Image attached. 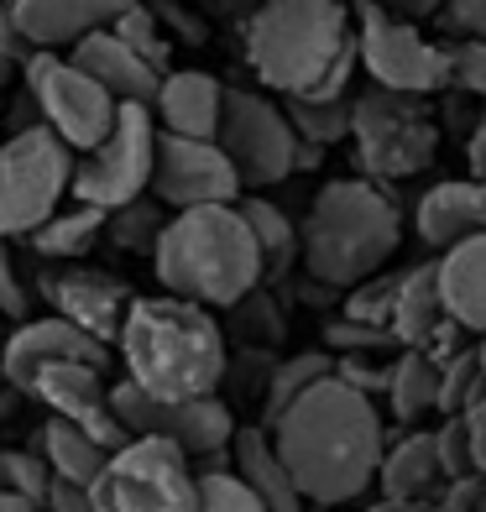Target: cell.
<instances>
[{
    "mask_svg": "<svg viewBox=\"0 0 486 512\" xmlns=\"http://www.w3.org/2000/svg\"><path fill=\"white\" fill-rule=\"evenodd\" d=\"M220 110H225V84L204 68H173L157 84L152 100V121L162 136H189V142H215L220 131Z\"/></svg>",
    "mask_w": 486,
    "mask_h": 512,
    "instance_id": "21",
    "label": "cell"
},
{
    "mask_svg": "<svg viewBox=\"0 0 486 512\" xmlns=\"http://www.w3.org/2000/svg\"><path fill=\"white\" fill-rule=\"evenodd\" d=\"M0 314L27 324V288H21V277H16V262H11L6 241H0Z\"/></svg>",
    "mask_w": 486,
    "mask_h": 512,
    "instance_id": "42",
    "label": "cell"
},
{
    "mask_svg": "<svg viewBox=\"0 0 486 512\" xmlns=\"http://www.w3.org/2000/svg\"><path fill=\"white\" fill-rule=\"evenodd\" d=\"M53 361H79V366L105 371L110 366V351H105V345H95L89 335H79L74 324H63L58 314H42V319L16 324V330L6 335V345H0V371H6V382L21 387V392H27L37 371L53 366Z\"/></svg>",
    "mask_w": 486,
    "mask_h": 512,
    "instance_id": "17",
    "label": "cell"
},
{
    "mask_svg": "<svg viewBox=\"0 0 486 512\" xmlns=\"http://www.w3.org/2000/svg\"><path fill=\"white\" fill-rule=\"evenodd\" d=\"M115 345H121L126 382L157 403L215 398V387L225 382V366H230L220 319L168 293L131 298Z\"/></svg>",
    "mask_w": 486,
    "mask_h": 512,
    "instance_id": "3",
    "label": "cell"
},
{
    "mask_svg": "<svg viewBox=\"0 0 486 512\" xmlns=\"http://www.w3.org/2000/svg\"><path fill=\"white\" fill-rule=\"evenodd\" d=\"M450 84L486 105V37L481 42H450Z\"/></svg>",
    "mask_w": 486,
    "mask_h": 512,
    "instance_id": "39",
    "label": "cell"
},
{
    "mask_svg": "<svg viewBox=\"0 0 486 512\" xmlns=\"http://www.w3.org/2000/svg\"><path fill=\"white\" fill-rule=\"evenodd\" d=\"M131 288L126 283H115V277L105 272H58L48 277V304L63 324H74L79 335H89L95 345H115V335H121V324H126V309H131Z\"/></svg>",
    "mask_w": 486,
    "mask_h": 512,
    "instance_id": "18",
    "label": "cell"
},
{
    "mask_svg": "<svg viewBox=\"0 0 486 512\" xmlns=\"http://www.w3.org/2000/svg\"><path fill=\"white\" fill-rule=\"evenodd\" d=\"M48 486H53V476L37 450H0V497H21V502L42 507Z\"/></svg>",
    "mask_w": 486,
    "mask_h": 512,
    "instance_id": "36",
    "label": "cell"
},
{
    "mask_svg": "<svg viewBox=\"0 0 486 512\" xmlns=\"http://www.w3.org/2000/svg\"><path fill=\"white\" fill-rule=\"evenodd\" d=\"M387 413L403 424V434L419 424L424 413L439 408V361H429L424 351H398L387 371Z\"/></svg>",
    "mask_w": 486,
    "mask_h": 512,
    "instance_id": "27",
    "label": "cell"
},
{
    "mask_svg": "<svg viewBox=\"0 0 486 512\" xmlns=\"http://www.w3.org/2000/svg\"><path fill=\"white\" fill-rule=\"evenodd\" d=\"M162 209H215V204H241V178L230 157L215 142H189V136H162L157 131V157H152V189Z\"/></svg>",
    "mask_w": 486,
    "mask_h": 512,
    "instance_id": "14",
    "label": "cell"
},
{
    "mask_svg": "<svg viewBox=\"0 0 486 512\" xmlns=\"http://www.w3.org/2000/svg\"><path fill=\"white\" fill-rule=\"evenodd\" d=\"M351 27H356L361 68L372 74L377 89H387V95H413V100L450 89V48L429 42L419 27L387 16L372 0L351 6Z\"/></svg>",
    "mask_w": 486,
    "mask_h": 512,
    "instance_id": "11",
    "label": "cell"
},
{
    "mask_svg": "<svg viewBox=\"0 0 486 512\" xmlns=\"http://www.w3.org/2000/svg\"><path fill=\"white\" fill-rule=\"evenodd\" d=\"M486 392V371H481V356L476 345H466L460 356H450L439 366V418H466L476 408V398Z\"/></svg>",
    "mask_w": 486,
    "mask_h": 512,
    "instance_id": "32",
    "label": "cell"
},
{
    "mask_svg": "<svg viewBox=\"0 0 486 512\" xmlns=\"http://www.w3.org/2000/svg\"><path fill=\"white\" fill-rule=\"evenodd\" d=\"M356 512H403V507H392V502L377 497V502H366V507H356Z\"/></svg>",
    "mask_w": 486,
    "mask_h": 512,
    "instance_id": "49",
    "label": "cell"
},
{
    "mask_svg": "<svg viewBox=\"0 0 486 512\" xmlns=\"http://www.w3.org/2000/svg\"><path fill=\"white\" fill-rule=\"evenodd\" d=\"M466 168H471V178L476 183H486V115L471 126V136H466Z\"/></svg>",
    "mask_w": 486,
    "mask_h": 512,
    "instance_id": "47",
    "label": "cell"
},
{
    "mask_svg": "<svg viewBox=\"0 0 486 512\" xmlns=\"http://www.w3.org/2000/svg\"><path fill=\"white\" fill-rule=\"evenodd\" d=\"M0 58H6L11 68H27V63L37 58V48L16 32V21H11V11H6V6H0Z\"/></svg>",
    "mask_w": 486,
    "mask_h": 512,
    "instance_id": "44",
    "label": "cell"
},
{
    "mask_svg": "<svg viewBox=\"0 0 486 512\" xmlns=\"http://www.w3.org/2000/svg\"><path fill=\"white\" fill-rule=\"evenodd\" d=\"M110 32L121 37L126 48H131L136 58H142V63H152V68H157L162 79L173 74V63H168V37H162L157 16H152V11L142 6V0H131V6H126L121 16H115V27H110Z\"/></svg>",
    "mask_w": 486,
    "mask_h": 512,
    "instance_id": "34",
    "label": "cell"
},
{
    "mask_svg": "<svg viewBox=\"0 0 486 512\" xmlns=\"http://www.w3.org/2000/svg\"><path fill=\"white\" fill-rule=\"evenodd\" d=\"M241 220L257 241V256H262V277H283L293 262H298V225L288 220V209H277L272 199L262 194H241Z\"/></svg>",
    "mask_w": 486,
    "mask_h": 512,
    "instance_id": "28",
    "label": "cell"
},
{
    "mask_svg": "<svg viewBox=\"0 0 486 512\" xmlns=\"http://www.w3.org/2000/svg\"><path fill=\"white\" fill-rule=\"evenodd\" d=\"M21 79H27V100L37 105V126H48L74 157L95 152L110 136L121 105H115L89 74H79L63 53H37L21 68Z\"/></svg>",
    "mask_w": 486,
    "mask_h": 512,
    "instance_id": "12",
    "label": "cell"
},
{
    "mask_svg": "<svg viewBox=\"0 0 486 512\" xmlns=\"http://www.w3.org/2000/svg\"><path fill=\"white\" fill-rule=\"evenodd\" d=\"M37 455L48 465L53 481H68V486H95L110 450H100L89 434H79L74 424H63V418H48V424L37 429Z\"/></svg>",
    "mask_w": 486,
    "mask_h": 512,
    "instance_id": "26",
    "label": "cell"
},
{
    "mask_svg": "<svg viewBox=\"0 0 486 512\" xmlns=\"http://www.w3.org/2000/svg\"><path fill=\"white\" fill-rule=\"evenodd\" d=\"M372 6H382L387 16H398V21H408V27H419V21L439 16L445 0H372Z\"/></svg>",
    "mask_w": 486,
    "mask_h": 512,
    "instance_id": "45",
    "label": "cell"
},
{
    "mask_svg": "<svg viewBox=\"0 0 486 512\" xmlns=\"http://www.w3.org/2000/svg\"><path fill=\"white\" fill-rule=\"evenodd\" d=\"M387 335L398 340V351H424L439 366L466 351V330L445 314V298H439V256H434V262H413V267L398 272Z\"/></svg>",
    "mask_w": 486,
    "mask_h": 512,
    "instance_id": "15",
    "label": "cell"
},
{
    "mask_svg": "<svg viewBox=\"0 0 486 512\" xmlns=\"http://www.w3.org/2000/svg\"><path fill=\"white\" fill-rule=\"evenodd\" d=\"M63 58L74 63L79 74L95 79L115 105H142V110H152L162 74H157L152 63L136 58V53L126 48V42L115 37V32H95V37H84V42H74V48H68Z\"/></svg>",
    "mask_w": 486,
    "mask_h": 512,
    "instance_id": "22",
    "label": "cell"
},
{
    "mask_svg": "<svg viewBox=\"0 0 486 512\" xmlns=\"http://www.w3.org/2000/svg\"><path fill=\"white\" fill-rule=\"evenodd\" d=\"M267 434L304 507H351L377 486L387 450L382 408L340 377L304 392Z\"/></svg>",
    "mask_w": 486,
    "mask_h": 512,
    "instance_id": "1",
    "label": "cell"
},
{
    "mask_svg": "<svg viewBox=\"0 0 486 512\" xmlns=\"http://www.w3.org/2000/svg\"><path fill=\"white\" fill-rule=\"evenodd\" d=\"M74 183V152L48 126H27L0 142V241L42 230Z\"/></svg>",
    "mask_w": 486,
    "mask_h": 512,
    "instance_id": "7",
    "label": "cell"
},
{
    "mask_svg": "<svg viewBox=\"0 0 486 512\" xmlns=\"http://www.w3.org/2000/svg\"><path fill=\"white\" fill-rule=\"evenodd\" d=\"M419 241L429 251H455L476 236H486V183L476 178H445L419 199Z\"/></svg>",
    "mask_w": 486,
    "mask_h": 512,
    "instance_id": "23",
    "label": "cell"
},
{
    "mask_svg": "<svg viewBox=\"0 0 486 512\" xmlns=\"http://www.w3.org/2000/svg\"><path fill=\"white\" fill-rule=\"evenodd\" d=\"M100 236H105V215L74 204V209H63V215H53L42 230H32L27 241H32L37 256H48V262H74V256H84Z\"/></svg>",
    "mask_w": 486,
    "mask_h": 512,
    "instance_id": "30",
    "label": "cell"
},
{
    "mask_svg": "<svg viewBox=\"0 0 486 512\" xmlns=\"http://www.w3.org/2000/svg\"><path fill=\"white\" fill-rule=\"evenodd\" d=\"M89 497L100 512H199V471L162 439H126Z\"/></svg>",
    "mask_w": 486,
    "mask_h": 512,
    "instance_id": "8",
    "label": "cell"
},
{
    "mask_svg": "<svg viewBox=\"0 0 486 512\" xmlns=\"http://www.w3.org/2000/svg\"><path fill=\"white\" fill-rule=\"evenodd\" d=\"M152 272L168 298H183V304H199L215 314V309H236L246 293H257L262 256L241 209L215 204V209H183V215L162 225Z\"/></svg>",
    "mask_w": 486,
    "mask_h": 512,
    "instance_id": "5",
    "label": "cell"
},
{
    "mask_svg": "<svg viewBox=\"0 0 486 512\" xmlns=\"http://www.w3.org/2000/svg\"><path fill=\"white\" fill-rule=\"evenodd\" d=\"M439 298L466 335H486V236L439 256Z\"/></svg>",
    "mask_w": 486,
    "mask_h": 512,
    "instance_id": "25",
    "label": "cell"
},
{
    "mask_svg": "<svg viewBox=\"0 0 486 512\" xmlns=\"http://www.w3.org/2000/svg\"><path fill=\"white\" fill-rule=\"evenodd\" d=\"M162 225H168V209L147 194V199H136L126 209H115V215H105V236L121 251H147L152 256L157 241H162Z\"/></svg>",
    "mask_w": 486,
    "mask_h": 512,
    "instance_id": "33",
    "label": "cell"
},
{
    "mask_svg": "<svg viewBox=\"0 0 486 512\" xmlns=\"http://www.w3.org/2000/svg\"><path fill=\"white\" fill-rule=\"evenodd\" d=\"M42 512H100L89 486H68V481H53L48 497H42Z\"/></svg>",
    "mask_w": 486,
    "mask_h": 512,
    "instance_id": "43",
    "label": "cell"
},
{
    "mask_svg": "<svg viewBox=\"0 0 486 512\" xmlns=\"http://www.w3.org/2000/svg\"><path fill=\"white\" fill-rule=\"evenodd\" d=\"M330 377H335V356L330 351H298L288 361H277L267 387H262V429H272L277 418L304 398V392H314L319 382H330Z\"/></svg>",
    "mask_w": 486,
    "mask_h": 512,
    "instance_id": "29",
    "label": "cell"
},
{
    "mask_svg": "<svg viewBox=\"0 0 486 512\" xmlns=\"http://www.w3.org/2000/svg\"><path fill=\"white\" fill-rule=\"evenodd\" d=\"M351 152L356 168L387 189L392 178H413L439 157V126L424 100L387 95L372 84L351 95Z\"/></svg>",
    "mask_w": 486,
    "mask_h": 512,
    "instance_id": "6",
    "label": "cell"
},
{
    "mask_svg": "<svg viewBox=\"0 0 486 512\" xmlns=\"http://www.w3.org/2000/svg\"><path fill=\"white\" fill-rule=\"evenodd\" d=\"M215 147L230 157L241 189H272V183L293 178V152L298 136L288 126V115L277 100L257 95V89H225L220 131Z\"/></svg>",
    "mask_w": 486,
    "mask_h": 512,
    "instance_id": "13",
    "label": "cell"
},
{
    "mask_svg": "<svg viewBox=\"0 0 486 512\" xmlns=\"http://www.w3.org/2000/svg\"><path fill=\"white\" fill-rule=\"evenodd\" d=\"M27 398H37L53 418L74 424L79 434H89L110 455L126 445V429H121V418H115V408H110V382H105V371H95V366H79V361L42 366L32 377V387H27Z\"/></svg>",
    "mask_w": 486,
    "mask_h": 512,
    "instance_id": "16",
    "label": "cell"
},
{
    "mask_svg": "<svg viewBox=\"0 0 486 512\" xmlns=\"http://www.w3.org/2000/svg\"><path fill=\"white\" fill-rule=\"evenodd\" d=\"M392 293H398V272H377V277H366V283H356L351 293H345V309H340V319L366 324V330H382V335H387V319H392Z\"/></svg>",
    "mask_w": 486,
    "mask_h": 512,
    "instance_id": "35",
    "label": "cell"
},
{
    "mask_svg": "<svg viewBox=\"0 0 486 512\" xmlns=\"http://www.w3.org/2000/svg\"><path fill=\"white\" fill-rule=\"evenodd\" d=\"M199 512H262V502L230 471H199Z\"/></svg>",
    "mask_w": 486,
    "mask_h": 512,
    "instance_id": "38",
    "label": "cell"
},
{
    "mask_svg": "<svg viewBox=\"0 0 486 512\" xmlns=\"http://www.w3.org/2000/svg\"><path fill=\"white\" fill-rule=\"evenodd\" d=\"M225 471L262 502V512H304V497H298L293 476L283 471V460H277V450H272V434H267L262 424L236 429Z\"/></svg>",
    "mask_w": 486,
    "mask_h": 512,
    "instance_id": "24",
    "label": "cell"
},
{
    "mask_svg": "<svg viewBox=\"0 0 486 512\" xmlns=\"http://www.w3.org/2000/svg\"><path fill=\"white\" fill-rule=\"evenodd\" d=\"M110 408L121 418L126 439H162L178 455L194 460V471H225L220 455H230L236 439V413L220 398H199V403H157L147 392H136L131 382L110 387Z\"/></svg>",
    "mask_w": 486,
    "mask_h": 512,
    "instance_id": "10",
    "label": "cell"
},
{
    "mask_svg": "<svg viewBox=\"0 0 486 512\" xmlns=\"http://www.w3.org/2000/svg\"><path fill=\"white\" fill-rule=\"evenodd\" d=\"M0 512H42L37 502H21V497H0Z\"/></svg>",
    "mask_w": 486,
    "mask_h": 512,
    "instance_id": "48",
    "label": "cell"
},
{
    "mask_svg": "<svg viewBox=\"0 0 486 512\" xmlns=\"http://www.w3.org/2000/svg\"><path fill=\"white\" fill-rule=\"evenodd\" d=\"M152 157H157V121H152V110L121 105L105 142L95 152L74 157V183H68V194H74V204H84V209L115 215V209L147 199V189H152Z\"/></svg>",
    "mask_w": 486,
    "mask_h": 512,
    "instance_id": "9",
    "label": "cell"
},
{
    "mask_svg": "<svg viewBox=\"0 0 486 512\" xmlns=\"http://www.w3.org/2000/svg\"><path fill=\"white\" fill-rule=\"evenodd\" d=\"M283 115L298 142L330 152L335 142H351V100H283Z\"/></svg>",
    "mask_w": 486,
    "mask_h": 512,
    "instance_id": "31",
    "label": "cell"
},
{
    "mask_svg": "<svg viewBox=\"0 0 486 512\" xmlns=\"http://www.w3.org/2000/svg\"><path fill=\"white\" fill-rule=\"evenodd\" d=\"M434 450H439V465H445V481L481 476V471H476V450H471L466 418H445V424L434 429Z\"/></svg>",
    "mask_w": 486,
    "mask_h": 512,
    "instance_id": "37",
    "label": "cell"
},
{
    "mask_svg": "<svg viewBox=\"0 0 486 512\" xmlns=\"http://www.w3.org/2000/svg\"><path fill=\"white\" fill-rule=\"evenodd\" d=\"M439 27L455 42H481L486 37V0H445L439 6Z\"/></svg>",
    "mask_w": 486,
    "mask_h": 512,
    "instance_id": "40",
    "label": "cell"
},
{
    "mask_svg": "<svg viewBox=\"0 0 486 512\" xmlns=\"http://www.w3.org/2000/svg\"><path fill=\"white\" fill-rule=\"evenodd\" d=\"M403 241V209L372 178H330L298 225V262L314 283L351 293L387 272Z\"/></svg>",
    "mask_w": 486,
    "mask_h": 512,
    "instance_id": "4",
    "label": "cell"
},
{
    "mask_svg": "<svg viewBox=\"0 0 486 512\" xmlns=\"http://www.w3.org/2000/svg\"><path fill=\"white\" fill-rule=\"evenodd\" d=\"M246 63L283 100H351L361 68L345 0H262L246 21Z\"/></svg>",
    "mask_w": 486,
    "mask_h": 512,
    "instance_id": "2",
    "label": "cell"
},
{
    "mask_svg": "<svg viewBox=\"0 0 486 512\" xmlns=\"http://www.w3.org/2000/svg\"><path fill=\"white\" fill-rule=\"evenodd\" d=\"M486 507V476H460V481H445V492L434 497L429 512H481Z\"/></svg>",
    "mask_w": 486,
    "mask_h": 512,
    "instance_id": "41",
    "label": "cell"
},
{
    "mask_svg": "<svg viewBox=\"0 0 486 512\" xmlns=\"http://www.w3.org/2000/svg\"><path fill=\"white\" fill-rule=\"evenodd\" d=\"M476 356H481V371H486V335L476 340Z\"/></svg>",
    "mask_w": 486,
    "mask_h": 512,
    "instance_id": "51",
    "label": "cell"
},
{
    "mask_svg": "<svg viewBox=\"0 0 486 512\" xmlns=\"http://www.w3.org/2000/svg\"><path fill=\"white\" fill-rule=\"evenodd\" d=\"M131 0H6V11L16 21V32L32 42L37 53H58L74 42L110 32Z\"/></svg>",
    "mask_w": 486,
    "mask_h": 512,
    "instance_id": "19",
    "label": "cell"
},
{
    "mask_svg": "<svg viewBox=\"0 0 486 512\" xmlns=\"http://www.w3.org/2000/svg\"><path fill=\"white\" fill-rule=\"evenodd\" d=\"M466 429H471V450H476V471L486 476V392L476 398V408L466 413Z\"/></svg>",
    "mask_w": 486,
    "mask_h": 512,
    "instance_id": "46",
    "label": "cell"
},
{
    "mask_svg": "<svg viewBox=\"0 0 486 512\" xmlns=\"http://www.w3.org/2000/svg\"><path fill=\"white\" fill-rule=\"evenodd\" d=\"M481 512H486V507H481Z\"/></svg>",
    "mask_w": 486,
    "mask_h": 512,
    "instance_id": "52",
    "label": "cell"
},
{
    "mask_svg": "<svg viewBox=\"0 0 486 512\" xmlns=\"http://www.w3.org/2000/svg\"><path fill=\"white\" fill-rule=\"evenodd\" d=\"M377 492L382 502L403 512H429L434 497L445 492V465L434 450V429H408L398 439H387L382 465H377Z\"/></svg>",
    "mask_w": 486,
    "mask_h": 512,
    "instance_id": "20",
    "label": "cell"
},
{
    "mask_svg": "<svg viewBox=\"0 0 486 512\" xmlns=\"http://www.w3.org/2000/svg\"><path fill=\"white\" fill-rule=\"evenodd\" d=\"M11 74H16V68H11L6 58H0V89H6V84H11Z\"/></svg>",
    "mask_w": 486,
    "mask_h": 512,
    "instance_id": "50",
    "label": "cell"
}]
</instances>
